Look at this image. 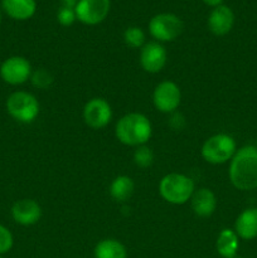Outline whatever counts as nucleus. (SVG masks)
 Listing matches in <instances>:
<instances>
[{"mask_svg":"<svg viewBox=\"0 0 257 258\" xmlns=\"http://www.w3.org/2000/svg\"><path fill=\"white\" fill-rule=\"evenodd\" d=\"M234 232L242 239H253L257 237V208H248L242 212L234 223Z\"/></svg>","mask_w":257,"mask_h":258,"instance_id":"obj_15","label":"nucleus"},{"mask_svg":"<svg viewBox=\"0 0 257 258\" xmlns=\"http://www.w3.org/2000/svg\"><path fill=\"white\" fill-rule=\"evenodd\" d=\"M13 219L22 226H33L42 217L40 206L33 199H20L12 208Z\"/></svg>","mask_w":257,"mask_h":258,"instance_id":"obj_12","label":"nucleus"},{"mask_svg":"<svg viewBox=\"0 0 257 258\" xmlns=\"http://www.w3.org/2000/svg\"><path fill=\"white\" fill-rule=\"evenodd\" d=\"M57 19L63 27H70L75 23V20L77 19L76 17L75 8H68V7H62L57 13Z\"/></svg>","mask_w":257,"mask_h":258,"instance_id":"obj_24","label":"nucleus"},{"mask_svg":"<svg viewBox=\"0 0 257 258\" xmlns=\"http://www.w3.org/2000/svg\"><path fill=\"white\" fill-rule=\"evenodd\" d=\"M14 239H13V234L7 227L0 224V254H4L12 249Z\"/></svg>","mask_w":257,"mask_h":258,"instance_id":"obj_23","label":"nucleus"},{"mask_svg":"<svg viewBox=\"0 0 257 258\" xmlns=\"http://www.w3.org/2000/svg\"><path fill=\"white\" fill-rule=\"evenodd\" d=\"M3 9L15 20H27L37 10L35 0H3Z\"/></svg>","mask_w":257,"mask_h":258,"instance_id":"obj_16","label":"nucleus"},{"mask_svg":"<svg viewBox=\"0 0 257 258\" xmlns=\"http://www.w3.org/2000/svg\"><path fill=\"white\" fill-rule=\"evenodd\" d=\"M112 118V108L105 98H92L83 108V120L90 127L102 128L108 125Z\"/></svg>","mask_w":257,"mask_h":258,"instance_id":"obj_10","label":"nucleus"},{"mask_svg":"<svg viewBox=\"0 0 257 258\" xmlns=\"http://www.w3.org/2000/svg\"><path fill=\"white\" fill-rule=\"evenodd\" d=\"M204 3H206L207 5H209V7H218V5L222 4V0H203Z\"/></svg>","mask_w":257,"mask_h":258,"instance_id":"obj_26","label":"nucleus"},{"mask_svg":"<svg viewBox=\"0 0 257 258\" xmlns=\"http://www.w3.org/2000/svg\"><path fill=\"white\" fill-rule=\"evenodd\" d=\"M151 122L143 113H127L116 123V138L127 146L144 145L151 138Z\"/></svg>","mask_w":257,"mask_h":258,"instance_id":"obj_2","label":"nucleus"},{"mask_svg":"<svg viewBox=\"0 0 257 258\" xmlns=\"http://www.w3.org/2000/svg\"><path fill=\"white\" fill-rule=\"evenodd\" d=\"M32 76V66L29 60L20 55H14L3 62L0 67V77L12 86L27 82Z\"/></svg>","mask_w":257,"mask_h":258,"instance_id":"obj_7","label":"nucleus"},{"mask_svg":"<svg viewBox=\"0 0 257 258\" xmlns=\"http://www.w3.org/2000/svg\"><path fill=\"white\" fill-rule=\"evenodd\" d=\"M7 110L14 120L29 123L39 115V102L32 93L17 91L8 97Z\"/></svg>","mask_w":257,"mask_h":258,"instance_id":"obj_4","label":"nucleus"},{"mask_svg":"<svg viewBox=\"0 0 257 258\" xmlns=\"http://www.w3.org/2000/svg\"><path fill=\"white\" fill-rule=\"evenodd\" d=\"M95 258H127V251L116 239H103L96 246Z\"/></svg>","mask_w":257,"mask_h":258,"instance_id":"obj_19","label":"nucleus"},{"mask_svg":"<svg viewBox=\"0 0 257 258\" xmlns=\"http://www.w3.org/2000/svg\"><path fill=\"white\" fill-rule=\"evenodd\" d=\"M0 258H3V257H2V256H0Z\"/></svg>","mask_w":257,"mask_h":258,"instance_id":"obj_28","label":"nucleus"},{"mask_svg":"<svg viewBox=\"0 0 257 258\" xmlns=\"http://www.w3.org/2000/svg\"><path fill=\"white\" fill-rule=\"evenodd\" d=\"M149 32L159 42H171L183 32V22L176 15L161 13L151 18Z\"/></svg>","mask_w":257,"mask_h":258,"instance_id":"obj_6","label":"nucleus"},{"mask_svg":"<svg viewBox=\"0 0 257 258\" xmlns=\"http://www.w3.org/2000/svg\"><path fill=\"white\" fill-rule=\"evenodd\" d=\"M236 141L227 134L211 136L202 146V156L209 164H224L236 154Z\"/></svg>","mask_w":257,"mask_h":258,"instance_id":"obj_5","label":"nucleus"},{"mask_svg":"<svg viewBox=\"0 0 257 258\" xmlns=\"http://www.w3.org/2000/svg\"><path fill=\"white\" fill-rule=\"evenodd\" d=\"M0 23H2V13H0Z\"/></svg>","mask_w":257,"mask_h":258,"instance_id":"obj_27","label":"nucleus"},{"mask_svg":"<svg viewBox=\"0 0 257 258\" xmlns=\"http://www.w3.org/2000/svg\"><path fill=\"white\" fill-rule=\"evenodd\" d=\"M32 83L34 87L39 88V90H47L48 87H50V85L53 83V76L52 73L48 72L44 68H40V70H37L32 76Z\"/></svg>","mask_w":257,"mask_h":258,"instance_id":"obj_22","label":"nucleus"},{"mask_svg":"<svg viewBox=\"0 0 257 258\" xmlns=\"http://www.w3.org/2000/svg\"><path fill=\"white\" fill-rule=\"evenodd\" d=\"M134 161L140 168H149L154 161V154L153 150L148 146H138V149L134 153Z\"/></svg>","mask_w":257,"mask_h":258,"instance_id":"obj_21","label":"nucleus"},{"mask_svg":"<svg viewBox=\"0 0 257 258\" xmlns=\"http://www.w3.org/2000/svg\"><path fill=\"white\" fill-rule=\"evenodd\" d=\"M229 179L239 190L257 188V148L244 146L236 151L229 165Z\"/></svg>","mask_w":257,"mask_h":258,"instance_id":"obj_1","label":"nucleus"},{"mask_svg":"<svg viewBox=\"0 0 257 258\" xmlns=\"http://www.w3.org/2000/svg\"><path fill=\"white\" fill-rule=\"evenodd\" d=\"M159 193L168 203L181 206L191 198L194 193V183L184 174L171 173L164 176L159 184Z\"/></svg>","mask_w":257,"mask_h":258,"instance_id":"obj_3","label":"nucleus"},{"mask_svg":"<svg viewBox=\"0 0 257 258\" xmlns=\"http://www.w3.org/2000/svg\"><path fill=\"white\" fill-rule=\"evenodd\" d=\"M153 101L156 110H159L160 112H174L180 105V88L171 81H164V82L159 83L154 90Z\"/></svg>","mask_w":257,"mask_h":258,"instance_id":"obj_9","label":"nucleus"},{"mask_svg":"<svg viewBox=\"0 0 257 258\" xmlns=\"http://www.w3.org/2000/svg\"><path fill=\"white\" fill-rule=\"evenodd\" d=\"M234 23V14L226 5H218L212 10L208 18V28L213 34L226 35L231 32Z\"/></svg>","mask_w":257,"mask_h":258,"instance_id":"obj_13","label":"nucleus"},{"mask_svg":"<svg viewBox=\"0 0 257 258\" xmlns=\"http://www.w3.org/2000/svg\"><path fill=\"white\" fill-rule=\"evenodd\" d=\"M75 12L77 19L83 24H100L110 12V0H78Z\"/></svg>","mask_w":257,"mask_h":258,"instance_id":"obj_8","label":"nucleus"},{"mask_svg":"<svg viewBox=\"0 0 257 258\" xmlns=\"http://www.w3.org/2000/svg\"><path fill=\"white\" fill-rule=\"evenodd\" d=\"M166 59H168L166 49L159 42L146 43L141 49V67L149 73L160 72L165 67Z\"/></svg>","mask_w":257,"mask_h":258,"instance_id":"obj_11","label":"nucleus"},{"mask_svg":"<svg viewBox=\"0 0 257 258\" xmlns=\"http://www.w3.org/2000/svg\"><path fill=\"white\" fill-rule=\"evenodd\" d=\"M63 4V7H68V8H76L77 5L78 0H60Z\"/></svg>","mask_w":257,"mask_h":258,"instance_id":"obj_25","label":"nucleus"},{"mask_svg":"<svg viewBox=\"0 0 257 258\" xmlns=\"http://www.w3.org/2000/svg\"><path fill=\"white\" fill-rule=\"evenodd\" d=\"M238 236L232 229H223L217 239V251L223 258H234L238 251Z\"/></svg>","mask_w":257,"mask_h":258,"instance_id":"obj_17","label":"nucleus"},{"mask_svg":"<svg viewBox=\"0 0 257 258\" xmlns=\"http://www.w3.org/2000/svg\"><path fill=\"white\" fill-rule=\"evenodd\" d=\"M191 209L194 213L202 218L211 217L217 208L216 196L212 190L207 188H202L199 190H194L191 196Z\"/></svg>","mask_w":257,"mask_h":258,"instance_id":"obj_14","label":"nucleus"},{"mask_svg":"<svg viewBox=\"0 0 257 258\" xmlns=\"http://www.w3.org/2000/svg\"><path fill=\"white\" fill-rule=\"evenodd\" d=\"M135 189L133 179L126 175H120L113 179V181L110 185V194L116 202L123 203L131 198Z\"/></svg>","mask_w":257,"mask_h":258,"instance_id":"obj_18","label":"nucleus"},{"mask_svg":"<svg viewBox=\"0 0 257 258\" xmlns=\"http://www.w3.org/2000/svg\"><path fill=\"white\" fill-rule=\"evenodd\" d=\"M123 40L131 48H140L145 43V34L139 27H130L123 33Z\"/></svg>","mask_w":257,"mask_h":258,"instance_id":"obj_20","label":"nucleus"}]
</instances>
